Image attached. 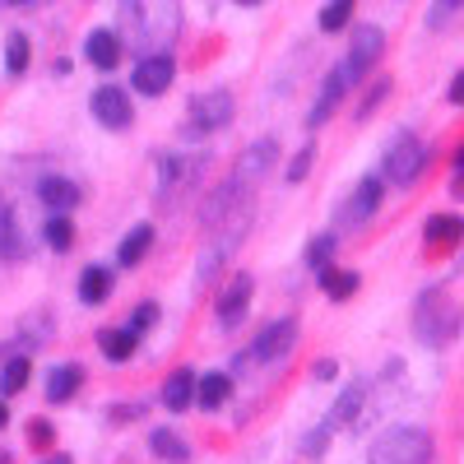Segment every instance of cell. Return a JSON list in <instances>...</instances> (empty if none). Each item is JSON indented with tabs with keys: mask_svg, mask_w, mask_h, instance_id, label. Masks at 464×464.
I'll use <instances>...</instances> for the list:
<instances>
[{
	"mask_svg": "<svg viewBox=\"0 0 464 464\" xmlns=\"http://www.w3.org/2000/svg\"><path fill=\"white\" fill-rule=\"evenodd\" d=\"M121 14H126V33H130L140 56L168 52L181 33V5L177 0H121Z\"/></svg>",
	"mask_w": 464,
	"mask_h": 464,
	"instance_id": "cell-1",
	"label": "cell"
},
{
	"mask_svg": "<svg viewBox=\"0 0 464 464\" xmlns=\"http://www.w3.org/2000/svg\"><path fill=\"white\" fill-rule=\"evenodd\" d=\"M413 334L428 343V348H446L455 334H459V312L446 302L441 288H428L413 306Z\"/></svg>",
	"mask_w": 464,
	"mask_h": 464,
	"instance_id": "cell-2",
	"label": "cell"
},
{
	"mask_svg": "<svg viewBox=\"0 0 464 464\" xmlns=\"http://www.w3.org/2000/svg\"><path fill=\"white\" fill-rule=\"evenodd\" d=\"M367 464H432V437L422 428H391L372 441Z\"/></svg>",
	"mask_w": 464,
	"mask_h": 464,
	"instance_id": "cell-3",
	"label": "cell"
},
{
	"mask_svg": "<svg viewBox=\"0 0 464 464\" xmlns=\"http://www.w3.org/2000/svg\"><path fill=\"white\" fill-rule=\"evenodd\" d=\"M422 168H428V144H422L418 135H395L391 149H385V159H381V181H391V186H413L422 177Z\"/></svg>",
	"mask_w": 464,
	"mask_h": 464,
	"instance_id": "cell-4",
	"label": "cell"
},
{
	"mask_svg": "<svg viewBox=\"0 0 464 464\" xmlns=\"http://www.w3.org/2000/svg\"><path fill=\"white\" fill-rule=\"evenodd\" d=\"M251 232V205H242L237 214H227L214 232V242L200 251V279H218V269L227 265V256L242 246V237Z\"/></svg>",
	"mask_w": 464,
	"mask_h": 464,
	"instance_id": "cell-5",
	"label": "cell"
},
{
	"mask_svg": "<svg viewBox=\"0 0 464 464\" xmlns=\"http://www.w3.org/2000/svg\"><path fill=\"white\" fill-rule=\"evenodd\" d=\"M200 177H205V153H196V159H163L159 163V205L177 209Z\"/></svg>",
	"mask_w": 464,
	"mask_h": 464,
	"instance_id": "cell-6",
	"label": "cell"
},
{
	"mask_svg": "<svg viewBox=\"0 0 464 464\" xmlns=\"http://www.w3.org/2000/svg\"><path fill=\"white\" fill-rule=\"evenodd\" d=\"M232 111H237V102H232L227 89H214V93H200L196 102H190V116H186V140L190 135H214L232 121Z\"/></svg>",
	"mask_w": 464,
	"mask_h": 464,
	"instance_id": "cell-7",
	"label": "cell"
},
{
	"mask_svg": "<svg viewBox=\"0 0 464 464\" xmlns=\"http://www.w3.org/2000/svg\"><path fill=\"white\" fill-rule=\"evenodd\" d=\"M293 343H297V321L293 316H279V321H269L260 330V339L251 343V358L260 367H279L288 353H293Z\"/></svg>",
	"mask_w": 464,
	"mask_h": 464,
	"instance_id": "cell-8",
	"label": "cell"
},
{
	"mask_svg": "<svg viewBox=\"0 0 464 464\" xmlns=\"http://www.w3.org/2000/svg\"><path fill=\"white\" fill-rule=\"evenodd\" d=\"M381 196H385V181L372 172V177H362L358 186H353V196L343 200V209H339V227H362L376 209H381Z\"/></svg>",
	"mask_w": 464,
	"mask_h": 464,
	"instance_id": "cell-9",
	"label": "cell"
},
{
	"mask_svg": "<svg viewBox=\"0 0 464 464\" xmlns=\"http://www.w3.org/2000/svg\"><path fill=\"white\" fill-rule=\"evenodd\" d=\"M172 80H177L172 56H168V52H153V56H144V61L135 65L130 89H135V93H144V98H159V93H168V89H172Z\"/></svg>",
	"mask_w": 464,
	"mask_h": 464,
	"instance_id": "cell-10",
	"label": "cell"
},
{
	"mask_svg": "<svg viewBox=\"0 0 464 464\" xmlns=\"http://www.w3.org/2000/svg\"><path fill=\"white\" fill-rule=\"evenodd\" d=\"M381 52H385V33H381L376 24H358V28H353V43H348L343 65L353 70V80H362V74L381 61Z\"/></svg>",
	"mask_w": 464,
	"mask_h": 464,
	"instance_id": "cell-11",
	"label": "cell"
},
{
	"mask_svg": "<svg viewBox=\"0 0 464 464\" xmlns=\"http://www.w3.org/2000/svg\"><path fill=\"white\" fill-rule=\"evenodd\" d=\"M93 116L107 126V130H126L135 121V102L126 89H116V84H102L93 89Z\"/></svg>",
	"mask_w": 464,
	"mask_h": 464,
	"instance_id": "cell-12",
	"label": "cell"
},
{
	"mask_svg": "<svg viewBox=\"0 0 464 464\" xmlns=\"http://www.w3.org/2000/svg\"><path fill=\"white\" fill-rule=\"evenodd\" d=\"M242 205H251V186H242L237 177H227L223 186H214V196L205 200V209H200V223H205V227H218L227 214H237Z\"/></svg>",
	"mask_w": 464,
	"mask_h": 464,
	"instance_id": "cell-13",
	"label": "cell"
},
{
	"mask_svg": "<svg viewBox=\"0 0 464 464\" xmlns=\"http://www.w3.org/2000/svg\"><path fill=\"white\" fill-rule=\"evenodd\" d=\"M353 84H358V80H353V70H348V65L339 61V65H334V70L325 74V89H321V102L312 107V116H306V126H312V130H321V126L330 121V116H334V107L343 102V93L353 89Z\"/></svg>",
	"mask_w": 464,
	"mask_h": 464,
	"instance_id": "cell-14",
	"label": "cell"
},
{
	"mask_svg": "<svg viewBox=\"0 0 464 464\" xmlns=\"http://www.w3.org/2000/svg\"><path fill=\"white\" fill-rule=\"evenodd\" d=\"M275 163H279V140H256V144L242 149V159H237V168H232V177L256 190V181L269 177V168H275Z\"/></svg>",
	"mask_w": 464,
	"mask_h": 464,
	"instance_id": "cell-15",
	"label": "cell"
},
{
	"mask_svg": "<svg viewBox=\"0 0 464 464\" xmlns=\"http://www.w3.org/2000/svg\"><path fill=\"white\" fill-rule=\"evenodd\" d=\"M251 275H237V279H227L223 297H218V325L232 330V325H242L246 321V306H251Z\"/></svg>",
	"mask_w": 464,
	"mask_h": 464,
	"instance_id": "cell-16",
	"label": "cell"
},
{
	"mask_svg": "<svg viewBox=\"0 0 464 464\" xmlns=\"http://www.w3.org/2000/svg\"><path fill=\"white\" fill-rule=\"evenodd\" d=\"M362 404H367V385H362V381H353L348 391H339V400H334V409H330V418H325V428H330V432L353 428L358 413H362Z\"/></svg>",
	"mask_w": 464,
	"mask_h": 464,
	"instance_id": "cell-17",
	"label": "cell"
},
{
	"mask_svg": "<svg viewBox=\"0 0 464 464\" xmlns=\"http://www.w3.org/2000/svg\"><path fill=\"white\" fill-rule=\"evenodd\" d=\"M84 56H89V65H98V70H116V65H121V37H116L111 28H93V33L84 37Z\"/></svg>",
	"mask_w": 464,
	"mask_h": 464,
	"instance_id": "cell-18",
	"label": "cell"
},
{
	"mask_svg": "<svg viewBox=\"0 0 464 464\" xmlns=\"http://www.w3.org/2000/svg\"><path fill=\"white\" fill-rule=\"evenodd\" d=\"M37 200H43L52 214H70L74 205H80V186L65 181V177H43L37 181Z\"/></svg>",
	"mask_w": 464,
	"mask_h": 464,
	"instance_id": "cell-19",
	"label": "cell"
},
{
	"mask_svg": "<svg viewBox=\"0 0 464 464\" xmlns=\"http://www.w3.org/2000/svg\"><path fill=\"white\" fill-rule=\"evenodd\" d=\"M196 372L190 367H177L168 381H163V404L172 409V413H181V409H190V400H196Z\"/></svg>",
	"mask_w": 464,
	"mask_h": 464,
	"instance_id": "cell-20",
	"label": "cell"
},
{
	"mask_svg": "<svg viewBox=\"0 0 464 464\" xmlns=\"http://www.w3.org/2000/svg\"><path fill=\"white\" fill-rule=\"evenodd\" d=\"M80 385H84L80 362H61V367L47 372V400H52V404H65L74 391H80Z\"/></svg>",
	"mask_w": 464,
	"mask_h": 464,
	"instance_id": "cell-21",
	"label": "cell"
},
{
	"mask_svg": "<svg viewBox=\"0 0 464 464\" xmlns=\"http://www.w3.org/2000/svg\"><path fill=\"white\" fill-rule=\"evenodd\" d=\"M422 237L432 246H455V242H464V218L459 214H432L422 223Z\"/></svg>",
	"mask_w": 464,
	"mask_h": 464,
	"instance_id": "cell-22",
	"label": "cell"
},
{
	"mask_svg": "<svg viewBox=\"0 0 464 464\" xmlns=\"http://www.w3.org/2000/svg\"><path fill=\"white\" fill-rule=\"evenodd\" d=\"M149 450L159 455V459H168V464H186V459H190V446H186L172 428H153V432H149Z\"/></svg>",
	"mask_w": 464,
	"mask_h": 464,
	"instance_id": "cell-23",
	"label": "cell"
},
{
	"mask_svg": "<svg viewBox=\"0 0 464 464\" xmlns=\"http://www.w3.org/2000/svg\"><path fill=\"white\" fill-rule=\"evenodd\" d=\"M149 246H153V227H149V223L130 227V237L121 242V251H116V265H121V269H135V265L149 256Z\"/></svg>",
	"mask_w": 464,
	"mask_h": 464,
	"instance_id": "cell-24",
	"label": "cell"
},
{
	"mask_svg": "<svg viewBox=\"0 0 464 464\" xmlns=\"http://www.w3.org/2000/svg\"><path fill=\"white\" fill-rule=\"evenodd\" d=\"M227 395H232V381H227L223 372H209V376L196 381V404H200V409H223Z\"/></svg>",
	"mask_w": 464,
	"mask_h": 464,
	"instance_id": "cell-25",
	"label": "cell"
},
{
	"mask_svg": "<svg viewBox=\"0 0 464 464\" xmlns=\"http://www.w3.org/2000/svg\"><path fill=\"white\" fill-rule=\"evenodd\" d=\"M358 275H353V269H321V288H325V297H334V302H348V297H353L358 293Z\"/></svg>",
	"mask_w": 464,
	"mask_h": 464,
	"instance_id": "cell-26",
	"label": "cell"
},
{
	"mask_svg": "<svg viewBox=\"0 0 464 464\" xmlns=\"http://www.w3.org/2000/svg\"><path fill=\"white\" fill-rule=\"evenodd\" d=\"M24 256V232L14 223V209L0 205V260H19Z\"/></svg>",
	"mask_w": 464,
	"mask_h": 464,
	"instance_id": "cell-27",
	"label": "cell"
},
{
	"mask_svg": "<svg viewBox=\"0 0 464 464\" xmlns=\"http://www.w3.org/2000/svg\"><path fill=\"white\" fill-rule=\"evenodd\" d=\"M107 293H111V275H107V269H102V265L84 269V275H80V302L102 306V302H107Z\"/></svg>",
	"mask_w": 464,
	"mask_h": 464,
	"instance_id": "cell-28",
	"label": "cell"
},
{
	"mask_svg": "<svg viewBox=\"0 0 464 464\" xmlns=\"http://www.w3.org/2000/svg\"><path fill=\"white\" fill-rule=\"evenodd\" d=\"M135 343H140L135 330H102V334H98V348H102L111 362H126V358L135 353Z\"/></svg>",
	"mask_w": 464,
	"mask_h": 464,
	"instance_id": "cell-29",
	"label": "cell"
},
{
	"mask_svg": "<svg viewBox=\"0 0 464 464\" xmlns=\"http://www.w3.org/2000/svg\"><path fill=\"white\" fill-rule=\"evenodd\" d=\"M353 5L358 0H325V10H321V33H339L353 24Z\"/></svg>",
	"mask_w": 464,
	"mask_h": 464,
	"instance_id": "cell-30",
	"label": "cell"
},
{
	"mask_svg": "<svg viewBox=\"0 0 464 464\" xmlns=\"http://www.w3.org/2000/svg\"><path fill=\"white\" fill-rule=\"evenodd\" d=\"M43 242H47L52 251H70V242H74V223H70L65 214H52V218L43 223Z\"/></svg>",
	"mask_w": 464,
	"mask_h": 464,
	"instance_id": "cell-31",
	"label": "cell"
},
{
	"mask_svg": "<svg viewBox=\"0 0 464 464\" xmlns=\"http://www.w3.org/2000/svg\"><path fill=\"white\" fill-rule=\"evenodd\" d=\"M28 358H10L5 367H0V391H5V395H19L24 391V385H28Z\"/></svg>",
	"mask_w": 464,
	"mask_h": 464,
	"instance_id": "cell-32",
	"label": "cell"
},
{
	"mask_svg": "<svg viewBox=\"0 0 464 464\" xmlns=\"http://www.w3.org/2000/svg\"><path fill=\"white\" fill-rule=\"evenodd\" d=\"M28 56H33L28 37H24V33H10V43H5V70H10V74H24V70H28Z\"/></svg>",
	"mask_w": 464,
	"mask_h": 464,
	"instance_id": "cell-33",
	"label": "cell"
},
{
	"mask_svg": "<svg viewBox=\"0 0 464 464\" xmlns=\"http://www.w3.org/2000/svg\"><path fill=\"white\" fill-rule=\"evenodd\" d=\"M334 237H330V232H325V237H316L312 246H306V265H312V269H325L330 265V256H334Z\"/></svg>",
	"mask_w": 464,
	"mask_h": 464,
	"instance_id": "cell-34",
	"label": "cell"
},
{
	"mask_svg": "<svg viewBox=\"0 0 464 464\" xmlns=\"http://www.w3.org/2000/svg\"><path fill=\"white\" fill-rule=\"evenodd\" d=\"M312 159H316V144H302L293 153V163H288V181H302L306 172H312Z\"/></svg>",
	"mask_w": 464,
	"mask_h": 464,
	"instance_id": "cell-35",
	"label": "cell"
},
{
	"mask_svg": "<svg viewBox=\"0 0 464 464\" xmlns=\"http://www.w3.org/2000/svg\"><path fill=\"white\" fill-rule=\"evenodd\" d=\"M385 93H391V80H376V84H372V93H367V102L358 107V116H362V121H367V116H372V111L385 102Z\"/></svg>",
	"mask_w": 464,
	"mask_h": 464,
	"instance_id": "cell-36",
	"label": "cell"
},
{
	"mask_svg": "<svg viewBox=\"0 0 464 464\" xmlns=\"http://www.w3.org/2000/svg\"><path fill=\"white\" fill-rule=\"evenodd\" d=\"M153 321H159V306H153V302H140V306H135V316H130V330L144 334Z\"/></svg>",
	"mask_w": 464,
	"mask_h": 464,
	"instance_id": "cell-37",
	"label": "cell"
},
{
	"mask_svg": "<svg viewBox=\"0 0 464 464\" xmlns=\"http://www.w3.org/2000/svg\"><path fill=\"white\" fill-rule=\"evenodd\" d=\"M28 437H33V446H52V422L47 418H33V428H28Z\"/></svg>",
	"mask_w": 464,
	"mask_h": 464,
	"instance_id": "cell-38",
	"label": "cell"
},
{
	"mask_svg": "<svg viewBox=\"0 0 464 464\" xmlns=\"http://www.w3.org/2000/svg\"><path fill=\"white\" fill-rule=\"evenodd\" d=\"M325 441H330V428H316L312 437L302 441V455H325Z\"/></svg>",
	"mask_w": 464,
	"mask_h": 464,
	"instance_id": "cell-39",
	"label": "cell"
},
{
	"mask_svg": "<svg viewBox=\"0 0 464 464\" xmlns=\"http://www.w3.org/2000/svg\"><path fill=\"white\" fill-rule=\"evenodd\" d=\"M459 5V0H437V5H432V28H446V14Z\"/></svg>",
	"mask_w": 464,
	"mask_h": 464,
	"instance_id": "cell-40",
	"label": "cell"
},
{
	"mask_svg": "<svg viewBox=\"0 0 464 464\" xmlns=\"http://www.w3.org/2000/svg\"><path fill=\"white\" fill-rule=\"evenodd\" d=\"M446 98H450L455 107H464V70H459L455 80H450V93H446Z\"/></svg>",
	"mask_w": 464,
	"mask_h": 464,
	"instance_id": "cell-41",
	"label": "cell"
},
{
	"mask_svg": "<svg viewBox=\"0 0 464 464\" xmlns=\"http://www.w3.org/2000/svg\"><path fill=\"white\" fill-rule=\"evenodd\" d=\"M334 372H339V367H334L330 358H325V362H316V381H334Z\"/></svg>",
	"mask_w": 464,
	"mask_h": 464,
	"instance_id": "cell-42",
	"label": "cell"
},
{
	"mask_svg": "<svg viewBox=\"0 0 464 464\" xmlns=\"http://www.w3.org/2000/svg\"><path fill=\"white\" fill-rule=\"evenodd\" d=\"M5 422H10V409H5V400H0V428H5Z\"/></svg>",
	"mask_w": 464,
	"mask_h": 464,
	"instance_id": "cell-43",
	"label": "cell"
},
{
	"mask_svg": "<svg viewBox=\"0 0 464 464\" xmlns=\"http://www.w3.org/2000/svg\"><path fill=\"white\" fill-rule=\"evenodd\" d=\"M455 172H459V177H464V149H459V153H455Z\"/></svg>",
	"mask_w": 464,
	"mask_h": 464,
	"instance_id": "cell-44",
	"label": "cell"
},
{
	"mask_svg": "<svg viewBox=\"0 0 464 464\" xmlns=\"http://www.w3.org/2000/svg\"><path fill=\"white\" fill-rule=\"evenodd\" d=\"M237 5H260V0H237Z\"/></svg>",
	"mask_w": 464,
	"mask_h": 464,
	"instance_id": "cell-45",
	"label": "cell"
},
{
	"mask_svg": "<svg viewBox=\"0 0 464 464\" xmlns=\"http://www.w3.org/2000/svg\"><path fill=\"white\" fill-rule=\"evenodd\" d=\"M5 5H24V0H5Z\"/></svg>",
	"mask_w": 464,
	"mask_h": 464,
	"instance_id": "cell-46",
	"label": "cell"
},
{
	"mask_svg": "<svg viewBox=\"0 0 464 464\" xmlns=\"http://www.w3.org/2000/svg\"><path fill=\"white\" fill-rule=\"evenodd\" d=\"M56 464H70V459H56Z\"/></svg>",
	"mask_w": 464,
	"mask_h": 464,
	"instance_id": "cell-47",
	"label": "cell"
}]
</instances>
